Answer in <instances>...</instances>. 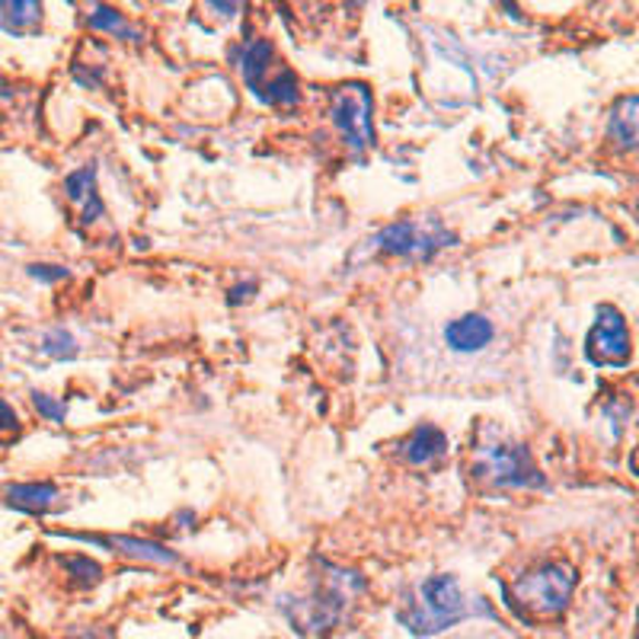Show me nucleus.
I'll return each mask as SVG.
<instances>
[{
  "instance_id": "obj_1",
  "label": "nucleus",
  "mask_w": 639,
  "mask_h": 639,
  "mask_svg": "<svg viewBox=\"0 0 639 639\" xmlns=\"http://www.w3.org/2000/svg\"><path fill=\"white\" fill-rule=\"evenodd\" d=\"M361 592H365V578L355 570L326 566L307 595L282 602V614L301 639H326L343 624L351 598H358Z\"/></svg>"
},
{
  "instance_id": "obj_2",
  "label": "nucleus",
  "mask_w": 639,
  "mask_h": 639,
  "mask_svg": "<svg viewBox=\"0 0 639 639\" xmlns=\"http://www.w3.org/2000/svg\"><path fill=\"white\" fill-rule=\"evenodd\" d=\"M573 566L566 563H541L528 573H521L511 585H506V598L509 607L524 617V620H546V617H560L575 592Z\"/></svg>"
},
{
  "instance_id": "obj_3",
  "label": "nucleus",
  "mask_w": 639,
  "mask_h": 639,
  "mask_svg": "<svg viewBox=\"0 0 639 639\" xmlns=\"http://www.w3.org/2000/svg\"><path fill=\"white\" fill-rule=\"evenodd\" d=\"M483 610H486V605H467V595L454 575H432L419 585V602L407 610H400L397 617L413 637H435V633H445L447 627H454L457 620H464L470 614H483Z\"/></svg>"
},
{
  "instance_id": "obj_4",
  "label": "nucleus",
  "mask_w": 639,
  "mask_h": 639,
  "mask_svg": "<svg viewBox=\"0 0 639 639\" xmlns=\"http://www.w3.org/2000/svg\"><path fill=\"white\" fill-rule=\"evenodd\" d=\"M240 74L259 102L269 106H294L301 99L297 77L285 62H279L275 45L269 39H253L240 52Z\"/></svg>"
},
{
  "instance_id": "obj_5",
  "label": "nucleus",
  "mask_w": 639,
  "mask_h": 639,
  "mask_svg": "<svg viewBox=\"0 0 639 639\" xmlns=\"http://www.w3.org/2000/svg\"><path fill=\"white\" fill-rule=\"evenodd\" d=\"M470 477L489 492L543 486L541 470L531 461V451L521 445H479L470 461Z\"/></svg>"
},
{
  "instance_id": "obj_6",
  "label": "nucleus",
  "mask_w": 639,
  "mask_h": 639,
  "mask_svg": "<svg viewBox=\"0 0 639 639\" xmlns=\"http://www.w3.org/2000/svg\"><path fill=\"white\" fill-rule=\"evenodd\" d=\"M333 126L343 131L351 151L375 148V119H371V90L365 84H343L329 99Z\"/></svg>"
},
{
  "instance_id": "obj_7",
  "label": "nucleus",
  "mask_w": 639,
  "mask_h": 639,
  "mask_svg": "<svg viewBox=\"0 0 639 639\" xmlns=\"http://www.w3.org/2000/svg\"><path fill=\"white\" fill-rule=\"evenodd\" d=\"M457 237L445 230L438 221H397L387 224L375 237V247L387 256H410V259H429L442 247H454Z\"/></svg>"
},
{
  "instance_id": "obj_8",
  "label": "nucleus",
  "mask_w": 639,
  "mask_h": 639,
  "mask_svg": "<svg viewBox=\"0 0 639 639\" xmlns=\"http://www.w3.org/2000/svg\"><path fill=\"white\" fill-rule=\"evenodd\" d=\"M585 358L598 368L605 365H627L630 361V333L627 323L620 317V311H614L610 304L598 307V320L592 323L588 336H585Z\"/></svg>"
},
{
  "instance_id": "obj_9",
  "label": "nucleus",
  "mask_w": 639,
  "mask_h": 639,
  "mask_svg": "<svg viewBox=\"0 0 639 639\" xmlns=\"http://www.w3.org/2000/svg\"><path fill=\"white\" fill-rule=\"evenodd\" d=\"M64 192H67V198L77 205L80 224H94L102 218V202H99V195H96V170L94 166L74 170V173L64 180Z\"/></svg>"
},
{
  "instance_id": "obj_10",
  "label": "nucleus",
  "mask_w": 639,
  "mask_h": 639,
  "mask_svg": "<svg viewBox=\"0 0 639 639\" xmlns=\"http://www.w3.org/2000/svg\"><path fill=\"white\" fill-rule=\"evenodd\" d=\"M3 502L30 515H42L58 506V486L55 483H10L3 489Z\"/></svg>"
},
{
  "instance_id": "obj_11",
  "label": "nucleus",
  "mask_w": 639,
  "mask_h": 639,
  "mask_svg": "<svg viewBox=\"0 0 639 639\" xmlns=\"http://www.w3.org/2000/svg\"><path fill=\"white\" fill-rule=\"evenodd\" d=\"M445 339L454 351H479L492 339V323L483 314H464L447 323Z\"/></svg>"
},
{
  "instance_id": "obj_12",
  "label": "nucleus",
  "mask_w": 639,
  "mask_h": 639,
  "mask_svg": "<svg viewBox=\"0 0 639 639\" xmlns=\"http://www.w3.org/2000/svg\"><path fill=\"white\" fill-rule=\"evenodd\" d=\"M80 541H96L106 546H116V553H122L128 560H144V563H160V566H183L176 553H170L166 546L141 538H80Z\"/></svg>"
},
{
  "instance_id": "obj_13",
  "label": "nucleus",
  "mask_w": 639,
  "mask_h": 639,
  "mask_svg": "<svg viewBox=\"0 0 639 639\" xmlns=\"http://www.w3.org/2000/svg\"><path fill=\"white\" fill-rule=\"evenodd\" d=\"M42 3L35 0H3L0 3V26L10 35H32L42 26Z\"/></svg>"
},
{
  "instance_id": "obj_14",
  "label": "nucleus",
  "mask_w": 639,
  "mask_h": 639,
  "mask_svg": "<svg viewBox=\"0 0 639 639\" xmlns=\"http://www.w3.org/2000/svg\"><path fill=\"white\" fill-rule=\"evenodd\" d=\"M447 451V438L442 429H435V425H419L413 435L403 442V457L410 461V464H429V461H438L442 454Z\"/></svg>"
},
{
  "instance_id": "obj_15",
  "label": "nucleus",
  "mask_w": 639,
  "mask_h": 639,
  "mask_svg": "<svg viewBox=\"0 0 639 639\" xmlns=\"http://www.w3.org/2000/svg\"><path fill=\"white\" fill-rule=\"evenodd\" d=\"M637 119H639V99L633 94L620 96L610 109V138L624 148L633 151L637 148Z\"/></svg>"
},
{
  "instance_id": "obj_16",
  "label": "nucleus",
  "mask_w": 639,
  "mask_h": 639,
  "mask_svg": "<svg viewBox=\"0 0 639 639\" xmlns=\"http://www.w3.org/2000/svg\"><path fill=\"white\" fill-rule=\"evenodd\" d=\"M87 23H90L96 32H109V35H119V39H126V42L128 39H131V42L141 39V32L134 30L116 7H99V3H96V7H90V13H87Z\"/></svg>"
},
{
  "instance_id": "obj_17",
  "label": "nucleus",
  "mask_w": 639,
  "mask_h": 639,
  "mask_svg": "<svg viewBox=\"0 0 639 639\" xmlns=\"http://www.w3.org/2000/svg\"><path fill=\"white\" fill-rule=\"evenodd\" d=\"M62 566L77 578L80 588H90V585H96L102 578V566L96 560H90V556H64Z\"/></svg>"
},
{
  "instance_id": "obj_18",
  "label": "nucleus",
  "mask_w": 639,
  "mask_h": 639,
  "mask_svg": "<svg viewBox=\"0 0 639 639\" xmlns=\"http://www.w3.org/2000/svg\"><path fill=\"white\" fill-rule=\"evenodd\" d=\"M45 351H48L52 358H74V355H77V346H74V339H71L67 329H52V333L45 336Z\"/></svg>"
},
{
  "instance_id": "obj_19",
  "label": "nucleus",
  "mask_w": 639,
  "mask_h": 639,
  "mask_svg": "<svg viewBox=\"0 0 639 639\" xmlns=\"http://www.w3.org/2000/svg\"><path fill=\"white\" fill-rule=\"evenodd\" d=\"M32 403H35L39 413L45 415V419H52V422H64V415H67V407H64L62 400H55V397H48L42 390H32Z\"/></svg>"
},
{
  "instance_id": "obj_20",
  "label": "nucleus",
  "mask_w": 639,
  "mask_h": 639,
  "mask_svg": "<svg viewBox=\"0 0 639 639\" xmlns=\"http://www.w3.org/2000/svg\"><path fill=\"white\" fill-rule=\"evenodd\" d=\"M20 435V419L13 413V407L0 397V442H10Z\"/></svg>"
},
{
  "instance_id": "obj_21",
  "label": "nucleus",
  "mask_w": 639,
  "mask_h": 639,
  "mask_svg": "<svg viewBox=\"0 0 639 639\" xmlns=\"http://www.w3.org/2000/svg\"><path fill=\"white\" fill-rule=\"evenodd\" d=\"M30 275L32 279H42V282H62L71 272L62 269V266H30Z\"/></svg>"
},
{
  "instance_id": "obj_22",
  "label": "nucleus",
  "mask_w": 639,
  "mask_h": 639,
  "mask_svg": "<svg viewBox=\"0 0 639 639\" xmlns=\"http://www.w3.org/2000/svg\"><path fill=\"white\" fill-rule=\"evenodd\" d=\"M256 291V282H243V285L230 288V294H227V301L237 307V304H243V301H250V294Z\"/></svg>"
},
{
  "instance_id": "obj_23",
  "label": "nucleus",
  "mask_w": 639,
  "mask_h": 639,
  "mask_svg": "<svg viewBox=\"0 0 639 639\" xmlns=\"http://www.w3.org/2000/svg\"><path fill=\"white\" fill-rule=\"evenodd\" d=\"M67 639H112V633L99 630V627H80V630H71Z\"/></svg>"
}]
</instances>
